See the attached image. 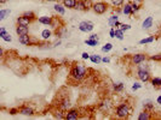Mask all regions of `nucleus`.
Here are the masks:
<instances>
[{"instance_id": "nucleus-29", "label": "nucleus", "mask_w": 161, "mask_h": 120, "mask_svg": "<svg viewBox=\"0 0 161 120\" xmlns=\"http://www.w3.org/2000/svg\"><path fill=\"white\" fill-rule=\"evenodd\" d=\"M122 89H124V84H122V83H117V84H114V90H115V91L120 93V91H122Z\"/></svg>"}, {"instance_id": "nucleus-12", "label": "nucleus", "mask_w": 161, "mask_h": 120, "mask_svg": "<svg viewBox=\"0 0 161 120\" xmlns=\"http://www.w3.org/2000/svg\"><path fill=\"white\" fill-rule=\"evenodd\" d=\"M30 23H32V21H30L29 18H27L26 16H23V14L17 18V24L18 25H27L28 27Z\"/></svg>"}, {"instance_id": "nucleus-23", "label": "nucleus", "mask_w": 161, "mask_h": 120, "mask_svg": "<svg viewBox=\"0 0 161 120\" xmlns=\"http://www.w3.org/2000/svg\"><path fill=\"white\" fill-rule=\"evenodd\" d=\"M53 7H55V11H56L57 14H64V12H66L64 7H63L62 5H59V4H56Z\"/></svg>"}, {"instance_id": "nucleus-38", "label": "nucleus", "mask_w": 161, "mask_h": 120, "mask_svg": "<svg viewBox=\"0 0 161 120\" xmlns=\"http://www.w3.org/2000/svg\"><path fill=\"white\" fill-rule=\"evenodd\" d=\"M122 31L124 30H129V29H131V25L130 24H121V28H120Z\"/></svg>"}, {"instance_id": "nucleus-21", "label": "nucleus", "mask_w": 161, "mask_h": 120, "mask_svg": "<svg viewBox=\"0 0 161 120\" xmlns=\"http://www.w3.org/2000/svg\"><path fill=\"white\" fill-rule=\"evenodd\" d=\"M59 23H61V21H59L58 17H52V23H51V25H50V27H52L53 29H57V28L62 27Z\"/></svg>"}, {"instance_id": "nucleus-49", "label": "nucleus", "mask_w": 161, "mask_h": 120, "mask_svg": "<svg viewBox=\"0 0 161 120\" xmlns=\"http://www.w3.org/2000/svg\"><path fill=\"white\" fill-rule=\"evenodd\" d=\"M5 1H6V0H0V4H4Z\"/></svg>"}, {"instance_id": "nucleus-50", "label": "nucleus", "mask_w": 161, "mask_h": 120, "mask_svg": "<svg viewBox=\"0 0 161 120\" xmlns=\"http://www.w3.org/2000/svg\"><path fill=\"white\" fill-rule=\"evenodd\" d=\"M46 1H57V0H46Z\"/></svg>"}, {"instance_id": "nucleus-46", "label": "nucleus", "mask_w": 161, "mask_h": 120, "mask_svg": "<svg viewBox=\"0 0 161 120\" xmlns=\"http://www.w3.org/2000/svg\"><path fill=\"white\" fill-rule=\"evenodd\" d=\"M5 33H6V31H5V29H4V28H1V29H0V36H1V35H4Z\"/></svg>"}, {"instance_id": "nucleus-3", "label": "nucleus", "mask_w": 161, "mask_h": 120, "mask_svg": "<svg viewBox=\"0 0 161 120\" xmlns=\"http://www.w3.org/2000/svg\"><path fill=\"white\" fill-rule=\"evenodd\" d=\"M92 9H93V11L97 14H105V11L108 10V5L104 1H98V2L92 5Z\"/></svg>"}, {"instance_id": "nucleus-16", "label": "nucleus", "mask_w": 161, "mask_h": 120, "mask_svg": "<svg viewBox=\"0 0 161 120\" xmlns=\"http://www.w3.org/2000/svg\"><path fill=\"white\" fill-rule=\"evenodd\" d=\"M38 21H39V23H41V24H45V25H51V23H52V17L43 16V17H40Z\"/></svg>"}, {"instance_id": "nucleus-7", "label": "nucleus", "mask_w": 161, "mask_h": 120, "mask_svg": "<svg viewBox=\"0 0 161 120\" xmlns=\"http://www.w3.org/2000/svg\"><path fill=\"white\" fill-rule=\"evenodd\" d=\"M137 77L142 82H149L150 80V73L148 70H138L137 71Z\"/></svg>"}, {"instance_id": "nucleus-43", "label": "nucleus", "mask_w": 161, "mask_h": 120, "mask_svg": "<svg viewBox=\"0 0 161 120\" xmlns=\"http://www.w3.org/2000/svg\"><path fill=\"white\" fill-rule=\"evenodd\" d=\"M110 37H115V30H114V28H112V30H110Z\"/></svg>"}, {"instance_id": "nucleus-51", "label": "nucleus", "mask_w": 161, "mask_h": 120, "mask_svg": "<svg viewBox=\"0 0 161 120\" xmlns=\"http://www.w3.org/2000/svg\"><path fill=\"white\" fill-rule=\"evenodd\" d=\"M134 1H139V0H134Z\"/></svg>"}, {"instance_id": "nucleus-8", "label": "nucleus", "mask_w": 161, "mask_h": 120, "mask_svg": "<svg viewBox=\"0 0 161 120\" xmlns=\"http://www.w3.org/2000/svg\"><path fill=\"white\" fill-rule=\"evenodd\" d=\"M79 29L81 30V31H84V33H90V31H92L93 30V24L91 23V22H81L80 24H79Z\"/></svg>"}, {"instance_id": "nucleus-19", "label": "nucleus", "mask_w": 161, "mask_h": 120, "mask_svg": "<svg viewBox=\"0 0 161 120\" xmlns=\"http://www.w3.org/2000/svg\"><path fill=\"white\" fill-rule=\"evenodd\" d=\"M109 25L110 27H119V25H121L119 22H117V16H112V17H109Z\"/></svg>"}, {"instance_id": "nucleus-30", "label": "nucleus", "mask_w": 161, "mask_h": 120, "mask_svg": "<svg viewBox=\"0 0 161 120\" xmlns=\"http://www.w3.org/2000/svg\"><path fill=\"white\" fill-rule=\"evenodd\" d=\"M85 43H86V45H88V46H92V47H93V46H96V45L98 43V40H92V39H87V40L85 41Z\"/></svg>"}, {"instance_id": "nucleus-27", "label": "nucleus", "mask_w": 161, "mask_h": 120, "mask_svg": "<svg viewBox=\"0 0 161 120\" xmlns=\"http://www.w3.org/2000/svg\"><path fill=\"white\" fill-rule=\"evenodd\" d=\"M90 59H91L92 63H96V64H98V63L102 61V59H101L100 55H92V56H90Z\"/></svg>"}, {"instance_id": "nucleus-31", "label": "nucleus", "mask_w": 161, "mask_h": 120, "mask_svg": "<svg viewBox=\"0 0 161 120\" xmlns=\"http://www.w3.org/2000/svg\"><path fill=\"white\" fill-rule=\"evenodd\" d=\"M10 12H11L10 10H1V11H0V19L2 21V19L6 17V14H10Z\"/></svg>"}, {"instance_id": "nucleus-14", "label": "nucleus", "mask_w": 161, "mask_h": 120, "mask_svg": "<svg viewBox=\"0 0 161 120\" xmlns=\"http://www.w3.org/2000/svg\"><path fill=\"white\" fill-rule=\"evenodd\" d=\"M76 10L79 11H87V7H86V2L85 0H78L76 1V6H75Z\"/></svg>"}, {"instance_id": "nucleus-44", "label": "nucleus", "mask_w": 161, "mask_h": 120, "mask_svg": "<svg viewBox=\"0 0 161 120\" xmlns=\"http://www.w3.org/2000/svg\"><path fill=\"white\" fill-rule=\"evenodd\" d=\"M90 58V55H88V53H86V52H84L83 53V59H88Z\"/></svg>"}, {"instance_id": "nucleus-20", "label": "nucleus", "mask_w": 161, "mask_h": 120, "mask_svg": "<svg viewBox=\"0 0 161 120\" xmlns=\"http://www.w3.org/2000/svg\"><path fill=\"white\" fill-rule=\"evenodd\" d=\"M122 12H124L125 14H133V12H132L131 2H129V4H125V6H124V9H122Z\"/></svg>"}, {"instance_id": "nucleus-47", "label": "nucleus", "mask_w": 161, "mask_h": 120, "mask_svg": "<svg viewBox=\"0 0 161 120\" xmlns=\"http://www.w3.org/2000/svg\"><path fill=\"white\" fill-rule=\"evenodd\" d=\"M90 39H92V40H98L97 35H91V36H90Z\"/></svg>"}, {"instance_id": "nucleus-15", "label": "nucleus", "mask_w": 161, "mask_h": 120, "mask_svg": "<svg viewBox=\"0 0 161 120\" xmlns=\"http://www.w3.org/2000/svg\"><path fill=\"white\" fill-rule=\"evenodd\" d=\"M55 33H56V35L59 36V37H66V36H67V34H68L67 28L63 27V25H62V27H59V28H57Z\"/></svg>"}, {"instance_id": "nucleus-26", "label": "nucleus", "mask_w": 161, "mask_h": 120, "mask_svg": "<svg viewBox=\"0 0 161 120\" xmlns=\"http://www.w3.org/2000/svg\"><path fill=\"white\" fill-rule=\"evenodd\" d=\"M41 36H43V39L45 40H47V39H50L51 37V31L50 30H43V33H41Z\"/></svg>"}, {"instance_id": "nucleus-5", "label": "nucleus", "mask_w": 161, "mask_h": 120, "mask_svg": "<svg viewBox=\"0 0 161 120\" xmlns=\"http://www.w3.org/2000/svg\"><path fill=\"white\" fill-rule=\"evenodd\" d=\"M80 118V112L79 109H70L66 113V119L67 120H76Z\"/></svg>"}, {"instance_id": "nucleus-45", "label": "nucleus", "mask_w": 161, "mask_h": 120, "mask_svg": "<svg viewBox=\"0 0 161 120\" xmlns=\"http://www.w3.org/2000/svg\"><path fill=\"white\" fill-rule=\"evenodd\" d=\"M102 61H103V63H109V61H110V59H109V58L107 56V58H103Z\"/></svg>"}, {"instance_id": "nucleus-2", "label": "nucleus", "mask_w": 161, "mask_h": 120, "mask_svg": "<svg viewBox=\"0 0 161 120\" xmlns=\"http://www.w3.org/2000/svg\"><path fill=\"white\" fill-rule=\"evenodd\" d=\"M130 114H131V107L129 106V103H121L115 109V115L117 118L125 119V118H129Z\"/></svg>"}, {"instance_id": "nucleus-35", "label": "nucleus", "mask_w": 161, "mask_h": 120, "mask_svg": "<svg viewBox=\"0 0 161 120\" xmlns=\"http://www.w3.org/2000/svg\"><path fill=\"white\" fill-rule=\"evenodd\" d=\"M112 48H113V45H112V43H107L105 46H103L102 47V51L103 52H109Z\"/></svg>"}, {"instance_id": "nucleus-4", "label": "nucleus", "mask_w": 161, "mask_h": 120, "mask_svg": "<svg viewBox=\"0 0 161 120\" xmlns=\"http://www.w3.org/2000/svg\"><path fill=\"white\" fill-rule=\"evenodd\" d=\"M72 106V103H70V100L68 99V97H63V99H61L58 101V107L59 109H62V110H68L69 108Z\"/></svg>"}, {"instance_id": "nucleus-39", "label": "nucleus", "mask_w": 161, "mask_h": 120, "mask_svg": "<svg viewBox=\"0 0 161 120\" xmlns=\"http://www.w3.org/2000/svg\"><path fill=\"white\" fill-rule=\"evenodd\" d=\"M149 59H151V60H161V54H158V55H151Z\"/></svg>"}, {"instance_id": "nucleus-17", "label": "nucleus", "mask_w": 161, "mask_h": 120, "mask_svg": "<svg viewBox=\"0 0 161 120\" xmlns=\"http://www.w3.org/2000/svg\"><path fill=\"white\" fill-rule=\"evenodd\" d=\"M78 0H63V6L67 9H75Z\"/></svg>"}, {"instance_id": "nucleus-22", "label": "nucleus", "mask_w": 161, "mask_h": 120, "mask_svg": "<svg viewBox=\"0 0 161 120\" xmlns=\"http://www.w3.org/2000/svg\"><path fill=\"white\" fill-rule=\"evenodd\" d=\"M153 24V17H146V19H144L143 22V28L144 29H149Z\"/></svg>"}, {"instance_id": "nucleus-10", "label": "nucleus", "mask_w": 161, "mask_h": 120, "mask_svg": "<svg viewBox=\"0 0 161 120\" xmlns=\"http://www.w3.org/2000/svg\"><path fill=\"white\" fill-rule=\"evenodd\" d=\"M18 41H19L22 45H26V46H30V45H33V42H34V41L32 40V37L29 36V34H28V35H21V36L18 37Z\"/></svg>"}, {"instance_id": "nucleus-25", "label": "nucleus", "mask_w": 161, "mask_h": 120, "mask_svg": "<svg viewBox=\"0 0 161 120\" xmlns=\"http://www.w3.org/2000/svg\"><path fill=\"white\" fill-rule=\"evenodd\" d=\"M150 82H151V84H153L154 87H161V78L155 77V78H153Z\"/></svg>"}, {"instance_id": "nucleus-18", "label": "nucleus", "mask_w": 161, "mask_h": 120, "mask_svg": "<svg viewBox=\"0 0 161 120\" xmlns=\"http://www.w3.org/2000/svg\"><path fill=\"white\" fill-rule=\"evenodd\" d=\"M149 119H151L150 110H146V109H144V112H142V113L138 115V120H149Z\"/></svg>"}, {"instance_id": "nucleus-13", "label": "nucleus", "mask_w": 161, "mask_h": 120, "mask_svg": "<svg viewBox=\"0 0 161 120\" xmlns=\"http://www.w3.org/2000/svg\"><path fill=\"white\" fill-rule=\"evenodd\" d=\"M18 110L23 115H33L34 114V109L30 107H21V108H18Z\"/></svg>"}, {"instance_id": "nucleus-34", "label": "nucleus", "mask_w": 161, "mask_h": 120, "mask_svg": "<svg viewBox=\"0 0 161 120\" xmlns=\"http://www.w3.org/2000/svg\"><path fill=\"white\" fill-rule=\"evenodd\" d=\"M143 107H144V109H146V110H150V112L154 109V105H153L151 102H146V103H144V106Z\"/></svg>"}, {"instance_id": "nucleus-36", "label": "nucleus", "mask_w": 161, "mask_h": 120, "mask_svg": "<svg viewBox=\"0 0 161 120\" xmlns=\"http://www.w3.org/2000/svg\"><path fill=\"white\" fill-rule=\"evenodd\" d=\"M131 6H132V12H133V14L139 10V5H138L137 2H131Z\"/></svg>"}, {"instance_id": "nucleus-33", "label": "nucleus", "mask_w": 161, "mask_h": 120, "mask_svg": "<svg viewBox=\"0 0 161 120\" xmlns=\"http://www.w3.org/2000/svg\"><path fill=\"white\" fill-rule=\"evenodd\" d=\"M1 39L5 40V41H7V42H11V40H12V39H11V35H10L9 33H5L4 35H1Z\"/></svg>"}, {"instance_id": "nucleus-24", "label": "nucleus", "mask_w": 161, "mask_h": 120, "mask_svg": "<svg viewBox=\"0 0 161 120\" xmlns=\"http://www.w3.org/2000/svg\"><path fill=\"white\" fill-rule=\"evenodd\" d=\"M23 16H26L27 18H29L32 22L36 19V16H35V14H34L33 11H27V12H24V14H23Z\"/></svg>"}, {"instance_id": "nucleus-6", "label": "nucleus", "mask_w": 161, "mask_h": 120, "mask_svg": "<svg viewBox=\"0 0 161 120\" xmlns=\"http://www.w3.org/2000/svg\"><path fill=\"white\" fill-rule=\"evenodd\" d=\"M100 109L102 110V112H108L112 107H113V101L110 100V99H105V100H103L102 102L100 103Z\"/></svg>"}, {"instance_id": "nucleus-1", "label": "nucleus", "mask_w": 161, "mask_h": 120, "mask_svg": "<svg viewBox=\"0 0 161 120\" xmlns=\"http://www.w3.org/2000/svg\"><path fill=\"white\" fill-rule=\"evenodd\" d=\"M86 75H87V68L84 66V65H81V64H75V65H73L72 70H70V73H69L70 78H73L76 82L85 78Z\"/></svg>"}, {"instance_id": "nucleus-11", "label": "nucleus", "mask_w": 161, "mask_h": 120, "mask_svg": "<svg viewBox=\"0 0 161 120\" xmlns=\"http://www.w3.org/2000/svg\"><path fill=\"white\" fill-rule=\"evenodd\" d=\"M16 33L18 34V36L21 35H28L29 34V28L27 25H18L16 28Z\"/></svg>"}, {"instance_id": "nucleus-52", "label": "nucleus", "mask_w": 161, "mask_h": 120, "mask_svg": "<svg viewBox=\"0 0 161 120\" xmlns=\"http://www.w3.org/2000/svg\"><path fill=\"white\" fill-rule=\"evenodd\" d=\"M160 90H161V87H160Z\"/></svg>"}, {"instance_id": "nucleus-40", "label": "nucleus", "mask_w": 161, "mask_h": 120, "mask_svg": "<svg viewBox=\"0 0 161 120\" xmlns=\"http://www.w3.org/2000/svg\"><path fill=\"white\" fill-rule=\"evenodd\" d=\"M141 88V84H133V87H132V90H137V89H139Z\"/></svg>"}, {"instance_id": "nucleus-41", "label": "nucleus", "mask_w": 161, "mask_h": 120, "mask_svg": "<svg viewBox=\"0 0 161 120\" xmlns=\"http://www.w3.org/2000/svg\"><path fill=\"white\" fill-rule=\"evenodd\" d=\"M17 112H19L18 108H12V109H10V114H16Z\"/></svg>"}, {"instance_id": "nucleus-28", "label": "nucleus", "mask_w": 161, "mask_h": 120, "mask_svg": "<svg viewBox=\"0 0 161 120\" xmlns=\"http://www.w3.org/2000/svg\"><path fill=\"white\" fill-rule=\"evenodd\" d=\"M115 37H117L119 40H122V39H124V31H122L121 29L115 30Z\"/></svg>"}, {"instance_id": "nucleus-9", "label": "nucleus", "mask_w": 161, "mask_h": 120, "mask_svg": "<svg viewBox=\"0 0 161 120\" xmlns=\"http://www.w3.org/2000/svg\"><path fill=\"white\" fill-rule=\"evenodd\" d=\"M146 60V54H134L132 56V63L136 64V65H139L142 63H144Z\"/></svg>"}, {"instance_id": "nucleus-48", "label": "nucleus", "mask_w": 161, "mask_h": 120, "mask_svg": "<svg viewBox=\"0 0 161 120\" xmlns=\"http://www.w3.org/2000/svg\"><path fill=\"white\" fill-rule=\"evenodd\" d=\"M158 103H160V105H161V96L159 97V99H158Z\"/></svg>"}, {"instance_id": "nucleus-42", "label": "nucleus", "mask_w": 161, "mask_h": 120, "mask_svg": "<svg viewBox=\"0 0 161 120\" xmlns=\"http://www.w3.org/2000/svg\"><path fill=\"white\" fill-rule=\"evenodd\" d=\"M138 70H148L146 65H138Z\"/></svg>"}, {"instance_id": "nucleus-37", "label": "nucleus", "mask_w": 161, "mask_h": 120, "mask_svg": "<svg viewBox=\"0 0 161 120\" xmlns=\"http://www.w3.org/2000/svg\"><path fill=\"white\" fill-rule=\"evenodd\" d=\"M112 4H113L114 6L119 7V6H121V5L124 4V0H112Z\"/></svg>"}, {"instance_id": "nucleus-32", "label": "nucleus", "mask_w": 161, "mask_h": 120, "mask_svg": "<svg viewBox=\"0 0 161 120\" xmlns=\"http://www.w3.org/2000/svg\"><path fill=\"white\" fill-rule=\"evenodd\" d=\"M154 41V37L153 36H150V37H146V39H143V40L139 41V43L141 45H144V43H150V42H153Z\"/></svg>"}]
</instances>
